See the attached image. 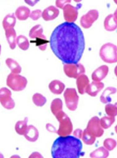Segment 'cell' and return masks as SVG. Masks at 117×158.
Returning a JSON list of instances; mask_svg holds the SVG:
<instances>
[{
  "label": "cell",
  "mask_w": 117,
  "mask_h": 158,
  "mask_svg": "<svg viewBox=\"0 0 117 158\" xmlns=\"http://www.w3.org/2000/svg\"><path fill=\"white\" fill-rule=\"evenodd\" d=\"M49 43L52 52L64 64L78 63L85 47L83 34L74 23L64 22L56 27Z\"/></svg>",
  "instance_id": "cell-1"
},
{
  "label": "cell",
  "mask_w": 117,
  "mask_h": 158,
  "mask_svg": "<svg viewBox=\"0 0 117 158\" xmlns=\"http://www.w3.org/2000/svg\"><path fill=\"white\" fill-rule=\"evenodd\" d=\"M84 154L81 140L73 136L59 137L52 147V156L54 158H79Z\"/></svg>",
  "instance_id": "cell-2"
},
{
  "label": "cell",
  "mask_w": 117,
  "mask_h": 158,
  "mask_svg": "<svg viewBox=\"0 0 117 158\" xmlns=\"http://www.w3.org/2000/svg\"><path fill=\"white\" fill-rule=\"evenodd\" d=\"M60 123V126L56 133L60 136H67L72 134L73 124L70 118L63 110L55 115Z\"/></svg>",
  "instance_id": "cell-3"
},
{
  "label": "cell",
  "mask_w": 117,
  "mask_h": 158,
  "mask_svg": "<svg viewBox=\"0 0 117 158\" xmlns=\"http://www.w3.org/2000/svg\"><path fill=\"white\" fill-rule=\"evenodd\" d=\"M117 46L112 43L104 44L100 50V57L103 62L114 63L117 62Z\"/></svg>",
  "instance_id": "cell-4"
},
{
  "label": "cell",
  "mask_w": 117,
  "mask_h": 158,
  "mask_svg": "<svg viewBox=\"0 0 117 158\" xmlns=\"http://www.w3.org/2000/svg\"><path fill=\"white\" fill-rule=\"evenodd\" d=\"M7 85L15 91H21L27 87V79L19 74L10 73L6 81Z\"/></svg>",
  "instance_id": "cell-5"
},
{
  "label": "cell",
  "mask_w": 117,
  "mask_h": 158,
  "mask_svg": "<svg viewBox=\"0 0 117 158\" xmlns=\"http://www.w3.org/2000/svg\"><path fill=\"white\" fill-rule=\"evenodd\" d=\"M64 97L67 108L71 111L76 110L78 108L79 98L76 89L67 88L64 91Z\"/></svg>",
  "instance_id": "cell-6"
},
{
  "label": "cell",
  "mask_w": 117,
  "mask_h": 158,
  "mask_svg": "<svg viewBox=\"0 0 117 158\" xmlns=\"http://www.w3.org/2000/svg\"><path fill=\"white\" fill-rule=\"evenodd\" d=\"M63 69L65 74L68 77L75 79L85 72L83 64L78 63L64 64Z\"/></svg>",
  "instance_id": "cell-7"
},
{
  "label": "cell",
  "mask_w": 117,
  "mask_h": 158,
  "mask_svg": "<svg viewBox=\"0 0 117 158\" xmlns=\"http://www.w3.org/2000/svg\"><path fill=\"white\" fill-rule=\"evenodd\" d=\"M0 103L5 109H13L15 106V103L11 97V91L6 87L0 89Z\"/></svg>",
  "instance_id": "cell-8"
},
{
  "label": "cell",
  "mask_w": 117,
  "mask_h": 158,
  "mask_svg": "<svg viewBox=\"0 0 117 158\" xmlns=\"http://www.w3.org/2000/svg\"><path fill=\"white\" fill-rule=\"evenodd\" d=\"M86 129L95 137H100L104 133V130L100 124V119L97 116H94L90 119Z\"/></svg>",
  "instance_id": "cell-9"
},
{
  "label": "cell",
  "mask_w": 117,
  "mask_h": 158,
  "mask_svg": "<svg viewBox=\"0 0 117 158\" xmlns=\"http://www.w3.org/2000/svg\"><path fill=\"white\" fill-rule=\"evenodd\" d=\"M99 11L96 10H91L86 15L82 16L80 20L81 25L85 29H88L99 18Z\"/></svg>",
  "instance_id": "cell-10"
},
{
  "label": "cell",
  "mask_w": 117,
  "mask_h": 158,
  "mask_svg": "<svg viewBox=\"0 0 117 158\" xmlns=\"http://www.w3.org/2000/svg\"><path fill=\"white\" fill-rule=\"evenodd\" d=\"M64 18L68 23L74 22L78 17V9L67 4L63 7Z\"/></svg>",
  "instance_id": "cell-11"
},
{
  "label": "cell",
  "mask_w": 117,
  "mask_h": 158,
  "mask_svg": "<svg viewBox=\"0 0 117 158\" xmlns=\"http://www.w3.org/2000/svg\"><path fill=\"white\" fill-rule=\"evenodd\" d=\"M104 84L101 82L93 81L89 84L85 88V93L90 95V96L96 97L99 92L104 88Z\"/></svg>",
  "instance_id": "cell-12"
},
{
  "label": "cell",
  "mask_w": 117,
  "mask_h": 158,
  "mask_svg": "<svg viewBox=\"0 0 117 158\" xmlns=\"http://www.w3.org/2000/svg\"><path fill=\"white\" fill-rule=\"evenodd\" d=\"M109 68L106 65H102L94 70L91 75V78L94 81L100 82L105 79L108 75Z\"/></svg>",
  "instance_id": "cell-13"
},
{
  "label": "cell",
  "mask_w": 117,
  "mask_h": 158,
  "mask_svg": "<svg viewBox=\"0 0 117 158\" xmlns=\"http://www.w3.org/2000/svg\"><path fill=\"white\" fill-rule=\"evenodd\" d=\"M59 14V10L53 6H51L44 10L42 14V16L46 21H49L55 19L58 16Z\"/></svg>",
  "instance_id": "cell-14"
},
{
  "label": "cell",
  "mask_w": 117,
  "mask_h": 158,
  "mask_svg": "<svg viewBox=\"0 0 117 158\" xmlns=\"http://www.w3.org/2000/svg\"><path fill=\"white\" fill-rule=\"evenodd\" d=\"M105 29L109 32H112L117 29V17L116 13L109 15L105 18L104 21Z\"/></svg>",
  "instance_id": "cell-15"
},
{
  "label": "cell",
  "mask_w": 117,
  "mask_h": 158,
  "mask_svg": "<svg viewBox=\"0 0 117 158\" xmlns=\"http://www.w3.org/2000/svg\"><path fill=\"white\" fill-rule=\"evenodd\" d=\"M24 135L27 140L30 142H35L38 139L39 132L34 126L30 125L27 127Z\"/></svg>",
  "instance_id": "cell-16"
},
{
  "label": "cell",
  "mask_w": 117,
  "mask_h": 158,
  "mask_svg": "<svg viewBox=\"0 0 117 158\" xmlns=\"http://www.w3.org/2000/svg\"><path fill=\"white\" fill-rule=\"evenodd\" d=\"M76 79V85L78 92L81 94H83L85 93V88L90 83L88 77L87 75L82 74L79 76Z\"/></svg>",
  "instance_id": "cell-17"
},
{
  "label": "cell",
  "mask_w": 117,
  "mask_h": 158,
  "mask_svg": "<svg viewBox=\"0 0 117 158\" xmlns=\"http://www.w3.org/2000/svg\"><path fill=\"white\" fill-rule=\"evenodd\" d=\"M6 38L9 44L10 48L14 50L16 47V33L14 28H11L5 31Z\"/></svg>",
  "instance_id": "cell-18"
},
{
  "label": "cell",
  "mask_w": 117,
  "mask_h": 158,
  "mask_svg": "<svg viewBox=\"0 0 117 158\" xmlns=\"http://www.w3.org/2000/svg\"><path fill=\"white\" fill-rule=\"evenodd\" d=\"M49 88L54 94H61L65 88V85L59 80H54L49 84Z\"/></svg>",
  "instance_id": "cell-19"
},
{
  "label": "cell",
  "mask_w": 117,
  "mask_h": 158,
  "mask_svg": "<svg viewBox=\"0 0 117 158\" xmlns=\"http://www.w3.org/2000/svg\"><path fill=\"white\" fill-rule=\"evenodd\" d=\"M16 22V19L14 13L9 14L5 16L2 21V27L6 31L7 29L13 28Z\"/></svg>",
  "instance_id": "cell-20"
},
{
  "label": "cell",
  "mask_w": 117,
  "mask_h": 158,
  "mask_svg": "<svg viewBox=\"0 0 117 158\" xmlns=\"http://www.w3.org/2000/svg\"><path fill=\"white\" fill-rule=\"evenodd\" d=\"M117 93V88L114 87H108L106 88L101 96H100V101L104 104L109 103L111 102L112 98L110 97L111 94H114Z\"/></svg>",
  "instance_id": "cell-21"
},
{
  "label": "cell",
  "mask_w": 117,
  "mask_h": 158,
  "mask_svg": "<svg viewBox=\"0 0 117 158\" xmlns=\"http://www.w3.org/2000/svg\"><path fill=\"white\" fill-rule=\"evenodd\" d=\"M30 10L26 6H20L15 11L16 18L19 20H25L29 17Z\"/></svg>",
  "instance_id": "cell-22"
},
{
  "label": "cell",
  "mask_w": 117,
  "mask_h": 158,
  "mask_svg": "<svg viewBox=\"0 0 117 158\" xmlns=\"http://www.w3.org/2000/svg\"><path fill=\"white\" fill-rule=\"evenodd\" d=\"M6 63L11 70V73L19 74L22 71V68L16 60L11 58H8L6 60Z\"/></svg>",
  "instance_id": "cell-23"
},
{
  "label": "cell",
  "mask_w": 117,
  "mask_h": 158,
  "mask_svg": "<svg viewBox=\"0 0 117 158\" xmlns=\"http://www.w3.org/2000/svg\"><path fill=\"white\" fill-rule=\"evenodd\" d=\"M109 155V151L103 147H100L91 153L90 156L92 158H106Z\"/></svg>",
  "instance_id": "cell-24"
},
{
  "label": "cell",
  "mask_w": 117,
  "mask_h": 158,
  "mask_svg": "<svg viewBox=\"0 0 117 158\" xmlns=\"http://www.w3.org/2000/svg\"><path fill=\"white\" fill-rule=\"evenodd\" d=\"M28 118L26 117L23 121H19L15 125V131L19 135H24L27 130Z\"/></svg>",
  "instance_id": "cell-25"
},
{
  "label": "cell",
  "mask_w": 117,
  "mask_h": 158,
  "mask_svg": "<svg viewBox=\"0 0 117 158\" xmlns=\"http://www.w3.org/2000/svg\"><path fill=\"white\" fill-rule=\"evenodd\" d=\"M63 107L62 100L59 98H55L51 103V112L54 115H55L58 112L62 110Z\"/></svg>",
  "instance_id": "cell-26"
},
{
  "label": "cell",
  "mask_w": 117,
  "mask_h": 158,
  "mask_svg": "<svg viewBox=\"0 0 117 158\" xmlns=\"http://www.w3.org/2000/svg\"><path fill=\"white\" fill-rule=\"evenodd\" d=\"M16 44L21 50L24 51L27 50L29 47V43L28 38L24 35L18 36L16 38Z\"/></svg>",
  "instance_id": "cell-27"
},
{
  "label": "cell",
  "mask_w": 117,
  "mask_h": 158,
  "mask_svg": "<svg viewBox=\"0 0 117 158\" xmlns=\"http://www.w3.org/2000/svg\"><path fill=\"white\" fill-rule=\"evenodd\" d=\"M49 41L47 40L46 37L45 35H43L41 36L37 37L36 38V41H31V43H36V46H37L40 50L42 51H45L47 48V44Z\"/></svg>",
  "instance_id": "cell-28"
},
{
  "label": "cell",
  "mask_w": 117,
  "mask_h": 158,
  "mask_svg": "<svg viewBox=\"0 0 117 158\" xmlns=\"http://www.w3.org/2000/svg\"><path fill=\"white\" fill-rule=\"evenodd\" d=\"M81 139L84 142V143H85L86 144L92 145L95 143L96 137H95L94 135L90 134V132L87 130V129H85V130L82 132Z\"/></svg>",
  "instance_id": "cell-29"
},
{
  "label": "cell",
  "mask_w": 117,
  "mask_h": 158,
  "mask_svg": "<svg viewBox=\"0 0 117 158\" xmlns=\"http://www.w3.org/2000/svg\"><path fill=\"white\" fill-rule=\"evenodd\" d=\"M43 29L42 25H37L32 27L29 33V36L31 39H36V38L43 35Z\"/></svg>",
  "instance_id": "cell-30"
},
{
  "label": "cell",
  "mask_w": 117,
  "mask_h": 158,
  "mask_svg": "<svg viewBox=\"0 0 117 158\" xmlns=\"http://www.w3.org/2000/svg\"><path fill=\"white\" fill-rule=\"evenodd\" d=\"M115 122V118L113 116H104L100 119V124L102 128L108 129Z\"/></svg>",
  "instance_id": "cell-31"
},
{
  "label": "cell",
  "mask_w": 117,
  "mask_h": 158,
  "mask_svg": "<svg viewBox=\"0 0 117 158\" xmlns=\"http://www.w3.org/2000/svg\"><path fill=\"white\" fill-rule=\"evenodd\" d=\"M33 102L35 105L38 107H42L45 105L47 100L45 96L40 93H36L33 96Z\"/></svg>",
  "instance_id": "cell-32"
},
{
  "label": "cell",
  "mask_w": 117,
  "mask_h": 158,
  "mask_svg": "<svg viewBox=\"0 0 117 158\" xmlns=\"http://www.w3.org/2000/svg\"><path fill=\"white\" fill-rule=\"evenodd\" d=\"M105 112L109 116L115 117L117 114V104L112 105L110 103H108L105 106Z\"/></svg>",
  "instance_id": "cell-33"
},
{
  "label": "cell",
  "mask_w": 117,
  "mask_h": 158,
  "mask_svg": "<svg viewBox=\"0 0 117 158\" xmlns=\"http://www.w3.org/2000/svg\"><path fill=\"white\" fill-rule=\"evenodd\" d=\"M103 146L108 151H112L117 146V141L113 139H106L103 142Z\"/></svg>",
  "instance_id": "cell-34"
},
{
  "label": "cell",
  "mask_w": 117,
  "mask_h": 158,
  "mask_svg": "<svg viewBox=\"0 0 117 158\" xmlns=\"http://www.w3.org/2000/svg\"><path fill=\"white\" fill-rule=\"evenodd\" d=\"M42 11L40 10H36L33 11L30 14L29 17L31 19H33L34 20H38V19L40 18L41 16H42Z\"/></svg>",
  "instance_id": "cell-35"
},
{
  "label": "cell",
  "mask_w": 117,
  "mask_h": 158,
  "mask_svg": "<svg viewBox=\"0 0 117 158\" xmlns=\"http://www.w3.org/2000/svg\"><path fill=\"white\" fill-rule=\"evenodd\" d=\"M70 1H56V5L57 7H60V9H63L64 7V5L67 2H70ZM66 5V4H65Z\"/></svg>",
  "instance_id": "cell-36"
},
{
  "label": "cell",
  "mask_w": 117,
  "mask_h": 158,
  "mask_svg": "<svg viewBox=\"0 0 117 158\" xmlns=\"http://www.w3.org/2000/svg\"><path fill=\"white\" fill-rule=\"evenodd\" d=\"M82 132H83V131L80 129H77L73 132V135L76 137H78V138H79V139H81L82 135Z\"/></svg>",
  "instance_id": "cell-37"
},
{
  "label": "cell",
  "mask_w": 117,
  "mask_h": 158,
  "mask_svg": "<svg viewBox=\"0 0 117 158\" xmlns=\"http://www.w3.org/2000/svg\"><path fill=\"white\" fill-rule=\"evenodd\" d=\"M1 45L0 44V55H1Z\"/></svg>",
  "instance_id": "cell-38"
}]
</instances>
